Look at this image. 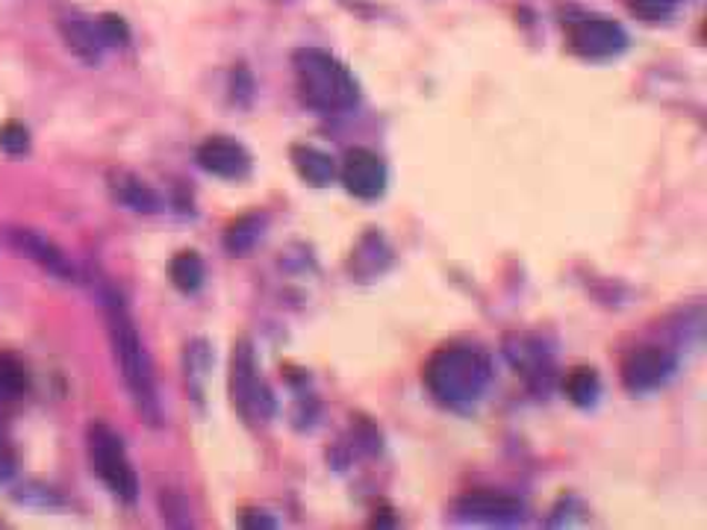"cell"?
<instances>
[{"instance_id":"cell-1","label":"cell","mask_w":707,"mask_h":530,"mask_svg":"<svg viewBox=\"0 0 707 530\" xmlns=\"http://www.w3.org/2000/svg\"><path fill=\"white\" fill-rule=\"evenodd\" d=\"M106 327H110V343H113L115 363H119V371L124 377V386H127L130 398L136 404L139 416L160 428L163 425V404H160V395H156V377L154 366H151V357L145 351V343L139 336L133 318H130L124 300L110 292L106 295Z\"/></svg>"},{"instance_id":"cell-2","label":"cell","mask_w":707,"mask_h":530,"mask_svg":"<svg viewBox=\"0 0 707 530\" xmlns=\"http://www.w3.org/2000/svg\"><path fill=\"white\" fill-rule=\"evenodd\" d=\"M424 386L437 401L449 407H469L481 401L492 380L490 357L469 345H445L428 359L422 371Z\"/></svg>"},{"instance_id":"cell-3","label":"cell","mask_w":707,"mask_h":530,"mask_svg":"<svg viewBox=\"0 0 707 530\" xmlns=\"http://www.w3.org/2000/svg\"><path fill=\"white\" fill-rule=\"evenodd\" d=\"M295 86L310 110L316 112H346L360 101V86L351 71L321 48H301L293 53Z\"/></svg>"},{"instance_id":"cell-4","label":"cell","mask_w":707,"mask_h":530,"mask_svg":"<svg viewBox=\"0 0 707 530\" xmlns=\"http://www.w3.org/2000/svg\"><path fill=\"white\" fill-rule=\"evenodd\" d=\"M230 401L245 425L250 428H263L275 419V395L268 384L259 375L257 354L248 339H239L234 345V357H230Z\"/></svg>"},{"instance_id":"cell-5","label":"cell","mask_w":707,"mask_h":530,"mask_svg":"<svg viewBox=\"0 0 707 530\" xmlns=\"http://www.w3.org/2000/svg\"><path fill=\"white\" fill-rule=\"evenodd\" d=\"M86 448L92 471L104 480L106 489L124 504H133L139 498V478L119 434L106 421H92L86 430Z\"/></svg>"},{"instance_id":"cell-6","label":"cell","mask_w":707,"mask_h":530,"mask_svg":"<svg viewBox=\"0 0 707 530\" xmlns=\"http://www.w3.org/2000/svg\"><path fill=\"white\" fill-rule=\"evenodd\" d=\"M570 48L584 60H611L628 48V33L611 18H584L570 27Z\"/></svg>"},{"instance_id":"cell-7","label":"cell","mask_w":707,"mask_h":530,"mask_svg":"<svg viewBox=\"0 0 707 530\" xmlns=\"http://www.w3.org/2000/svg\"><path fill=\"white\" fill-rule=\"evenodd\" d=\"M675 371V357L660 345H639L622 359V384L628 393H652Z\"/></svg>"},{"instance_id":"cell-8","label":"cell","mask_w":707,"mask_h":530,"mask_svg":"<svg viewBox=\"0 0 707 530\" xmlns=\"http://www.w3.org/2000/svg\"><path fill=\"white\" fill-rule=\"evenodd\" d=\"M339 177H342L348 195L360 197V201H378L389 183L387 163L369 147H351L342 160Z\"/></svg>"},{"instance_id":"cell-9","label":"cell","mask_w":707,"mask_h":530,"mask_svg":"<svg viewBox=\"0 0 707 530\" xmlns=\"http://www.w3.org/2000/svg\"><path fill=\"white\" fill-rule=\"evenodd\" d=\"M198 165L213 177L222 180H245L250 174V154L245 151V145H239L236 139L227 136H213L207 139L204 145L198 147L195 154Z\"/></svg>"},{"instance_id":"cell-10","label":"cell","mask_w":707,"mask_h":530,"mask_svg":"<svg viewBox=\"0 0 707 530\" xmlns=\"http://www.w3.org/2000/svg\"><path fill=\"white\" fill-rule=\"evenodd\" d=\"M9 245H12L21 257L33 259L35 265H42L44 272L60 277V281H74V277H78L71 259L65 257L51 239H44L42 233L27 231V227H16V231H9Z\"/></svg>"},{"instance_id":"cell-11","label":"cell","mask_w":707,"mask_h":530,"mask_svg":"<svg viewBox=\"0 0 707 530\" xmlns=\"http://www.w3.org/2000/svg\"><path fill=\"white\" fill-rule=\"evenodd\" d=\"M458 513L467 516V519H483V522H519L525 507L516 498L481 489V492H469V496L460 498Z\"/></svg>"},{"instance_id":"cell-12","label":"cell","mask_w":707,"mask_h":530,"mask_svg":"<svg viewBox=\"0 0 707 530\" xmlns=\"http://www.w3.org/2000/svg\"><path fill=\"white\" fill-rule=\"evenodd\" d=\"M508 357L527 384L549 389V384H552V359L540 348L536 339H531V336H516L513 343H508Z\"/></svg>"},{"instance_id":"cell-13","label":"cell","mask_w":707,"mask_h":530,"mask_svg":"<svg viewBox=\"0 0 707 530\" xmlns=\"http://www.w3.org/2000/svg\"><path fill=\"white\" fill-rule=\"evenodd\" d=\"M62 39L69 44V51H74L83 62L98 65L106 51L104 33L98 21H86V18H69L62 21Z\"/></svg>"},{"instance_id":"cell-14","label":"cell","mask_w":707,"mask_h":530,"mask_svg":"<svg viewBox=\"0 0 707 530\" xmlns=\"http://www.w3.org/2000/svg\"><path fill=\"white\" fill-rule=\"evenodd\" d=\"M110 192H113V197L119 201V204H124L127 210H133V213H160V195H156L154 188L147 186L145 180L136 177V174H130V172H113L110 174Z\"/></svg>"},{"instance_id":"cell-15","label":"cell","mask_w":707,"mask_h":530,"mask_svg":"<svg viewBox=\"0 0 707 530\" xmlns=\"http://www.w3.org/2000/svg\"><path fill=\"white\" fill-rule=\"evenodd\" d=\"M289 160H293L298 177L307 183V186L325 188L337 180V163L330 160V154L319 151L312 145H293L289 147Z\"/></svg>"},{"instance_id":"cell-16","label":"cell","mask_w":707,"mask_h":530,"mask_svg":"<svg viewBox=\"0 0 707 530\" xmlns=\"http://www.w3.org/2000/svg\"><path fill=\"white\" fill-rule=\"evenodd\" d=\"M263 231H266V215L250 213L236 218L225 233V248L234 254V257H248L250 251L257 248V242L263 239Z\"/></svg>"},{"instance_id":"cell-17","label":"cell","mask_w":707,"mask_h":530,"mask_svg":"<svg viewBox=\"0 0 707 530\" xmlns=\"http://www.w3.org/2000/svg\"><path fill=\"white\" fill-rule=\"evenodd\" d=\"M168 277H172V283L183 295H195L204 286L207 268H204V259L195 251H181L172 259V265H168Z\"/></svg>"},{"instance_id":"cell-18","label":"cell","mask_w":707,"mask_h":530,"mask_svg":"<svg viewBox=\"0 0 707 530\" xmlns=\"http://www.w3.org/2000/svg\"><path fill=\"white\" fill-rule=\"evenodd\" d=\"M563 389H566V398H570L575 407H593L602 395V380L595 375V368H572L566 380H563Z\"/></svg>"},{"instance_id":"cell-19","label":"cell","mask_w":707,"mask_h":530,"mask_svg":"<svg viewBox=\"0 0 707 530\" xmlns=\"http://www.w3.org/2000/svg\"><path fill=\"white\" fill-rule=\"evenodd\" d=\"M30 389L27 366L16 354H0V401H18Z\"/></svg>"},{"instance_id":"cell-20","label":"cell","mask_w":707,"mask_h":530,"mask_svg":"<svg viewBox=\"0 0 707 530\" xmlns=\"http://www.w3.org/2000/svg\"><path fill=\"white\" fill-rule=\"evenodd\" d=\"M213 366V357H209V345L204 339H195V343L186 345V380H189L192 395L201 401V393H204V380H207V368Z\"/></svg>"},{"instance_id":"cell-21","label":"cell","mask_w":707,"mask_h":530,"mask_svg":"<svg viewBox=\"0 0 707 530\" xmlns=\"http://www.w3.org/2000/svg\"><path fill=\"white\" fill-rule=\"evenodd\" d=\"M0 151L7 156H24L30 151V130L21 121H7L0 128Z\"/></svg>"},{"instance_id":"cell-22","label":"cell","mask_w":707,"mask_h":530,"mask_svg":"<svg viewBox=\"0 0 707 530\" xmlns=\"http://www.w3.org/2000/svg\"><path fill=\"white\" fill-rule=\"evenodd\" d=\"M628 7L639 21H666L678 7V0H628Z\"/></svg>"},{"instance_id":"cell-23","label":"cell","mask_w":707,"mask_h":530,"mask_svg":"<svg viewBox=\"0 0 707 530\" xmlns=\"http://www.w3.org/2000/svg\"><path fill=\"white\" fill-rule=\"evenodd\" d=\"M98 24H101V33H104L106 48H115V44L121 48V44L130 42V27L124 24V18L121 16L98 18Z\"/></svg>"},{"instance_id":"cell-24","label":"cell","mask_w":707,"mask_h":530,"mask_svg":"<svg viewBox=\"0 0 707 530\" xmlns=\"http://www.w3.org/2000/svg\"><path fill=\"white\" fill-rule=\"evenodd\" d=\"M12 471H16V460H12V453L3 442H0V483H7L12 478Z\"/></svg>"},{"instance_id":"cell-25","label":"cell","mask_w":707,"mask_h":530,"mask_svg":"<svg viewBox=\"0 0 707 530\" xmlns=\"http://www.w3.org/2000/svg\"><path fill=\"white\" fill-rule=\"evenodd\" d=\"M242 524H245V528H275V519H268V516H254V519H250V516H245Z\"/></svg>"}]
</instances>
